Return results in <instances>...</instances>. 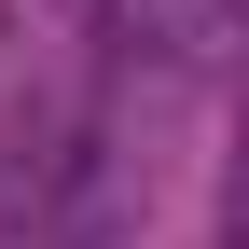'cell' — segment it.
I'll list each match as a JSON object with an SVG mask.
<instances>
[{
    "label": "cell",
    "mask_w": 249,
    "mask_h": 249,
    "mask_svg": "<svg viewBox=\"0 0 249 249\" xmlns=\"http://www.w3.org/2000/svg\"><path fill=\"white\" fill-rule=\"evenodd\" d=\"M124 208V166H111V124L70 111V97H28L0 124V249H97Z\"/></svg>",
    "instance_id": "obj_1"
},
{
    "label": "cell",
    "mask_w": 249,
    "mask_h": 249,
    "mask_svg": "<svg viewBox=\"0 0 249 249\" xmlns=\"http://www.w3.org/2000/svg\"><path fill=\"white\" fill-rule=\"evenodd\" d=\"M70 28H97L111 55H152V70H194V55L235 42V0H55Z\"/></svg>",
    "instance_id": "obj_2"
},
{
    "label": "cell",
    "mask_w": 249,
    "mask_h": 249,
    "mask_svg": "<svg viewBox=\"0 0 249 249\" xmlns=\"http://www.w3.org/2000/svg\"><path fill=\"white\" fill-rule=\"evenodd\" d=\"M235 124H249V111H235Z\"/></svg>",
    "instance_id": "obj_3"
}]
</instances>
